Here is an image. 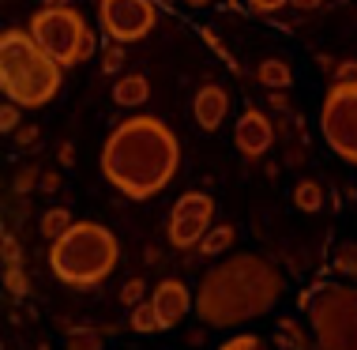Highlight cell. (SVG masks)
I'll use <instances>...</instances> for the list:
<instances>
[{"label":"cell","mask_w":357,"mask_h":350,"mask_svg":"<svg viewBox=\"0 0 357 350\" xmlns=\"http://www.w3.org/2000/svg\"><path fill=\"white\" fill-rule=\"evenodd\" d=\"M102 177L128 200H151L177 177L181 143L162 117H128L102 143Z\"/></svg>","instance_id":"obj_1"},{"label":"cell","mask_w":357,"mask_h":350,"mask_svg":"<svg viewBox=\"0 0 357 350\" xmlns=\"http://www.w3.org/2000/svg\"><path fill=\"white\" fill-rule=\"evenodd\" d=\"M286 279L259 252H234L196 286V316L207 328H241L267 316L282 301Z\"/></svg>","instance_id":"obj_2"},{"label":"cell","mask_w":357,"mask_h":350,"mask_svg":"<svg viewBox=\"0 0 357 350\" xmlns=\"http://www.w3.org/2000/svg\"><path fill=\"white\" fill-rule=\"evenodd\" d=\"M61 72L64 68L34 42L31 31L8 27L0 34V91L8 102L23 110L50 105L61 91Z\"/></svg>","instance_id":"obj_3"},{"label":"cell","mask_w":357,"mask_h":350,"mask_svg":"<svg viewBox=\"0 0 357 350\" xmlns=\"http://www.w3.org/2000/svg\"><path fill=\"white\" fill-rule=\"evenodd\" d=\"M117 260H121V245L113 238V230L91 219L72 222L50 245L53 275L75 290H91L105 283L113 275V268H117Z\"/></svg>","instance_id":"obj_4"},{"label":"cell","mask_w":357,"mask_h":350,"mask_svg":"<svg viewBox=\"0 0 357 350\" xmlns=\"http://www.w3.org/2000/svg\"><path fill=\"white\" fill-rule=\"evenodd\" d=\"M297 309L308 316L316 350H357V286L316 283L301 294Z\"/></svg>","instance_id":"obj_5"},{"label":"cell","mask_w":357,"mask_h":350,"mask_svg":"<svg viewBox=\"0 0 357 350\" xmlns=\"http://www.w3.org/2000/svg\"><path fill=\"white\" fill-rule=\"evenodd\" d=\"M26 31L34 34V42L42 45L61 68H75V64L91 61L94 45H98L94 42V31L86 27V19L68 4L38 8V12L31 15V27H26Z\"/></svg>","instance_id":"obj_6"},{"label":"cell","mask_w":357,"mask_h":350,"mask_svg":"<svg viewBox=\"0 0 357 350\" xmlns=\"http://www.w3.org/2000/svg\"><path fill=\"white\" fill-rule=\"evenodd\" d=\"M324 143L342 162L357 166V80H335L320 105Z\"/></svg>","instance_id":"obj_7"},{"label":"cell","mask_w":357,"mask_h":350,"mask_svg":"<svg viewBox=\"0 0 357 350\" xmlns=\"http://www.w3.org/2000/svg\"><path fill=\"white\" fill-rule=\"evenodd\" d=\"M98 23L109 42L132 45L154 31L158 8L154 0H98Z\"/></svg>","instance_id":"obj_8"},{"label":"cell","mask_w":357,"mask_h":350,"mask_svg":"<svg viewBox=\"0 0 357 350\" xmlns=\"http://www.w3.org/2000/svg\"><path fill=\"white\" fill-rule=\"evenodd\" d=\"M215 219V200L207 192H185L177 203L169 207V245L173 249H196L204 241V233L211 230Z\"/></svg>","instance_id":"obj_9"},{"label":"cell","mask_w":357,"mask_h":350,"mask_svg":"<svg viewBox=\"0 0 357 350\" xmlns=\"http://www.w3.org/2000/svg\"><path fill=\"white\" fill-rule=\"evenodd\" d=\"M151 301H154V313H158L162 332L177 328L181 320L188 316V309H196V298L188 294V286L181 283V279H162V283L151 290Z\"/></svg>","instance_id":"obj_10"},{"label":"cell","mask_w":357,"mask_h":350,"mask_svg":"<svg viewBox=\"0 0 357 350\" xmlns=\"http://www.w3.org/2000/svg\"><path fill=\"white\" fill-rule=\"evenodd\" d=\"M271 140H275L271 117H267L264 110H252V105H248V110L237 117V124H234V143H237V151L245 154V159H259V154L271 147Z\"/></svg>","instance_id":"obj_11"},{"label":"cell","mask_w":357,"mask_h":350,"mask_svg":"<svg viewBox=\"0 0 357 350\" xmlns=\"http://www.w3.org/2000/svg\"><path fill=\"white\" fill-rule=\"evenodd\" d=\"M192 117H196V124L204 132H218L222 121L229 117V94H226V87H218V83L199 87L196 99H192Z\"/></svg>","instance_id":"obj_12"},{"label":"cell","mask_w":357,"mask_h":350,"mask_svg":"<svg viewBox=\"0 0 357 350\" xmlns=\"http://www.w3.org/2000/svg\"><path fill=\"white\" fill-rule=\"evenodd\" d=\"M275 343L282 350H316L312 328H305L297 316H282L275 324Z\"/></svg>","instance_id":"obj_13"},{"label":"cell","mask_w":357,"mask_h":350,"mask_svg":"<svg viewBox=\"0 0 357 350\" xmlns=\"http://www.w3.org/2000/svg\"><path fill=\"white\" fill-rule=\"evenodd\" d=\"M151 99V83L147 75H121L117 83H113V102L121 105V110H136Z\"/></svg>","instance_id":"obj_14"},{"label":"cell","mask_w":357,"mask_h":350,"mask_svg":"<svg viewBox=\"0 0 357 350\" xmlns=\"http://www.w3.org/2000/svg\"><path fill=\"white\" fill-rule=\"evenodd\" d=\"M256 83L267 87V91H286V87L294 83V68H289V61H282V57H267V61H259V68H256Z\"/></svg>","instance_id":"obj_15"},{"label":"cell","mask_w":357,"mask_h":350,"mask_svg":"<svg viewBox=\"0 0 357 350\" xmlns=\"http://www.w3.org/2000/svg\"><path fill=\"white\" fill-rule=\"evenodd\" d=\"M234 241H237V226L234 222H222V226H211L204 233V241H199V256H222L226 249H234Z\"/></svg>","instance_id":"obj_16"},{"label":"cell","mask_w":357,"mask_h":350,"mask_svg":"<svg viewBox=\"0 0 357 350\" xmlns=\"http://www.w3.org/2000/svg\"><path fill=\"white\" fill-rule=\"evenodd\" d=\"M294 207L305 211V215H316V211H324V189L320 181H297L294 184Z\"/></svg>","instance_id":"obj_17"},{"label":"cell","mask_w":357,"mask_h":350,"mask_svg":"<svg viewBox=\"0 0 357 350\" xmlns=\"http://www.w3.org/2000/svg\"><path fill=\"white\" fill-rule=\"evenodd\" d=\"M128 328L136 335H154V332H162V324H158V313H154V301H139V305H132V313H128Z\"/></svg>","instance_id":"obj_18"},{"label":"cell","mask_w":357,"mask_h":350,"mask_svg":"<svg viewBox=\"0 0 357 350\" xmlns=\"http://www.w3.org/2000/svg\"><path fill=\"white\" fill-rule=\"evenodd\" d=\"M64 350H105V335L98 328H72L64 335Z\"/></svg>","instance_id":"obj_19"},{"label":"cell","mask_w":357,"mask_h":350,"mask_svg":"<svg viewBox=\"0 0 357 350\" xmlns=\"http://www.w3.org/2000/svg\"><path fill=\"white\" fill-rule=\"evenodd\" d=\"M68 226H72V211H68V207H50V211H42V233H45L50 241H56Z\"/></svg>","instance_id":"obj_20"},{"label":"cell","mask_w":357,"mask_h":350,"mask_svg":"<svg viewBox=\"0 0 357 350\" xmlns=\"http://www.w3.org/2000/svg\"><path fill=\"white\" fill-rule=\"evenodd\" d=\"M331 268L346 279H357V241H342L331 256Z\"/></svg>","instance_id":"obj_21"},{"label":"cell","mask_w":357,"mask_h":350,"mask_svg":"<svg viewBox=\"0 0 357 350\" xmlns=\"http://www.w3.org/2000/svg\"><path fill=\"white\" fill-rule=\"evenodd\" d=\"M218 350H271V347H267L256 332H241V335H234V339H226Z\"/></svg>","instance_id":"obj_22"},{"label":"cell","mask_w":357,"mask_h":350,"mask_svg":"<svg viewBox=\"0 0 357 350\" xmlns=\"http://www.w3.org/2000/svg\"><path fill=\"white\" fill-rule=\"evenodd\" d=\"M19 110H23V105H15V102H4V110H0V132H4V136L19 132V121H23V117H19Z\"/></svg>","instance_id":"obj_23"},{"label":"cell","mask_w":357,"mask_h":350,"mask_svg":"<svg viewBox=\"0 0 357 350\" xmlns=\"http://www.w3.org/2000/svg\"><path fill=\"white\" fill-rule=\"evenodd\" d=\"M143 294H147V283H143V279H128V283L121 286V301H124L128 309H132V305H139Z\"/></svg>","instance_id":"obj_24"},{"label":"cell","mask_w":357,"mask_h":350,"mask_svg":"<svg viewBox=\"0 0 357 350\" xmlns=\"http://www.w3.org/2000/svg\"><path fill=\"white\" fill-rule=\"evenodd\" d=\"M121 64H124V50H121V42H113L109 50L102 53V72H105V75H117Z\"/></svg>","instance_id":"obj_25"},{"label":"cell","mask_w":357,"mask_h":350,"mask_svg":"<svg viewBox=\"0 0 357 350\" xmlns=\"http://www.w3.org/2000/svg\"><path fill=\"white\" fill-rule=\"evenodd\" d=\"M245 4L252 15H275V12H282L286 4H294V0H245Z\"/></svg>","instance_id":"obj_26"},{"label":"cell","mask_w":357,"mask_h":350,"mask_svg":"<svg viewBox=\"0 0 357 350\" xmlns=\"http://www.w3.org/2000/svg\"><path fill=\"white\" fill-rule=\"evenodd\" d=\"M335 80H357V61H342V64H335Z\"/></svg>","instance_id":"obj_27"},{"label":"cell","mask_w":357,"mask_h":350,"mask_svg":"<svg viewBox=\"0 0 357 350\" xmlns=\"http://www.w3.org/2000/svg\"><path fill=\"white\" fill-rule=\"evenodd\" d=\"M15 140H19V143H34V140H38V129H34V124H26V129L15 132Z\"/></svg>","instance_id":"obj_28"},{"label":"cell","mask_w":357,"mask_h":350,"mask_svg":"<svg viewBox=\"0 0 357 350\" xmlns=\"http://www.w3.org/2000/svg\"><path fill=\"white\" fill-rule=\"evenodd\" d=\"M42 189H45V192H56V189H61V177H56V173H45V177H42Z\"/></svg>","instance_id":"obj_29"},{"label":"cell","mask_w":357,"mask_h":350,"mask_svg":"<svg viewBox=\"0 0 357 350\" xmlns=\"http://www.w3.org/2000/svg\"><path fill=\"white\" fill-rule=\"evenodd\" d=\"M61 162H64V166H72V162H75V147H72V143H61Z\"/></svg>","instance_id":"obj_30"},{"label":"cell","mask_w":357,"mask_h":350,"mask_svg":"<svg viewBox=\"0 0 357 350\" xmlns=\"http://www.w3.org/2000/svg\"><path fill=\"white\" fill-rule=\"evenodd\" d=\"M327 4V0H294V8H301V12H312V8Z\"/></svg>","instance_id":"obj_31"},{"label":"cell","mask_w":357,"mask_h":350,"mask_svg":"<svg viewBox=\"0 0 357 350\" xmlns=\"http://www.w3.org/2000/svg\"><path fill=\"white\" fill-rule=\"evenodd\" d=\"M185 4H188V8H207L211 0H185Z\"/></svg>","instance_id":"obj_32"},{"label":"cell","mask_w":357,"mask_h":350,"mask_svg":"<svg viewBox=\"0 0 357 350\" xmlns=\"http://www.w3.org/2000/svg\"><path fill=\"white\" fill-rule=\"evenodd\" d=\"M45 4H53V8H61V4H68V0H45Z\"/></svg>","instance_id":"obj_33"}]
</instances>
